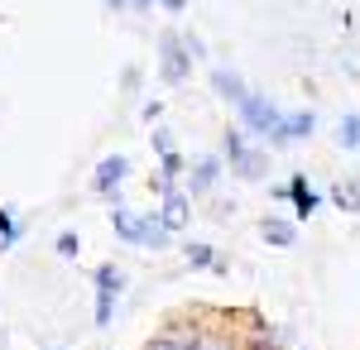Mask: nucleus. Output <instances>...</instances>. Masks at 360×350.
<instances>
[{"label":"nucleus","instance_id":"nucleus-9","mask_svg":"<svg viewBox=\"0 0 360 350\" xmlns=\"http://www.w3.org/2000/svg\"><path fill=\"white\" fill-rule=\"evenodd\" d=\"M231 173L245 178V183H264V178H269V149H264V144H250L245 154L231 163Z\"/></svg>","mask_w":360,"mask_h":350},{"label":"nucleus","instance_id":"nucleus-15","mask_svg":"<svg viewBox=\"0 0 360 350\" xmlns=\"http://www.w3.org/2000/svg\"><path fill=\"white\" fill-rule=\"evenodd\" d=\"M327 197H332L346 216H360V178H341V183H332Z\"/></svg>","mask_w":360,"mask_h":350},{"label":"nucleus","instance_id":"nucleus-14","mask_svg":"<svg viewBox=\"0 0 360 350\" xmlns=\"http://www.w3.org/2000/svg\"><path fill=\"white\" fill-rule=\"evenodd\" d=\"M20 240H25V221H20V212H15V207H0V254H10Z\"/></svg>","mask_w":360,"mask_h":350},{"label":"nucleus","instance_id":"nucleus-18","mask_svg":"<svg viewBox=\"0 0 360 350\" xmlns=\"http://www.w3.org/2000/svg\"><path fill=\"white\" fill-rule=\"evenodd\" d=\"M245 149H250L245 130H240V125H231V130L221 135V149H217V154H221V163H236L240 154H245Z\"/></svg>","mask_w":360,"mask_h":350},{"label":"nucleus","instance_id":"nucleus-21","mask_svg":"<svg viewBox=\"0 0 360 350\" xmlns=\"http://www.w3.org/2000/svg\"><path fill=\"white\" fill-rule=\"evenodd\" d=\"M139 350H197V341H178L173 331H159L154 341H144Z\"/></svg>","mask_w":360,"mask_h":350},{"label":"nucleus","instance_id":"nucleus-27","mask_svg":"<svg viewBox=\"0 0 360 350\" xmlns=\"http://www.w3.org/2000/svg\"><path fill=\"white\" fill-rule=\"evenodd\" d=\"M130 10H139V15H149V10H154V0H130Z\"/></svg>","mask_w":360,"mask_h":350},{"label":"nucleus","instance_id":"nucleus-8","mask_svg":"<svg viewBox=\"0 0 360 350\" xmlns=\"http://www.w3.org/2000/svg\"><path fill=\"white\" fill-rule=\"evenodd\" d=\"M259 240L274 245V249H293L298 245V221L293 216H264L259 221Z\"/></svg>","mask_w":360,"mask_h":350},{"label":"nucleus","instance_id":"nucleus-6","mask_svg":"<svg viewBox=\"0 0 360 350\" xmlns=\"http://www.w3.org/2000/svg\"><path fill=\"white\" fill-rule=\"evenodd\" d=\"M154 216L164 221V231H168V235H178V231H188V226H193V197H188L183 188H178V192H168V197H159Z\"/></svg>","mask_w":360,"mask_h":350},{"label":"nucleus","instance_id":"nucleus-22","mask_svg":"<svg viewBox=\"0 0 360 350\" xmlns=\"http://www.w3.org/2000/svg\"><path fill=\"white\" fill-rule=\"evenodd\" d=\"M183 48H188V58H193V67L197 63H207V39H202V34H193V29H183Z\"/></svg>","mask_w":360,"mask_h":350},{"label":"nucleus","instance_id":"nucleus-24","mask_svg":"<svg viewBox=\"0 0 360 350\" xmlns=\"http://www.w3.org/2000/svg\"><path fill=\"white\" fill-rule=\"evenodd\" d=\"M139 120H144V125H159V120H164V101H144V106H139Z\"/></svg>","mask_w":360,"mask_h":350},{"label":"nucleus","instance_id":"nucleus-4","mask_svg":"<svg viewBox=\"0 0 360 350\" xmlns=\"http://www.w3.org/2000/svg\"><path fill=\"white\" fill-rule=\"evenodd\" d=\"M236 115H240V130H245V135H259V139H269V130L283 120V110H278L269 96H259V91H250L245 101L236 106Z\"/></svg>","mask_w":360,"mask_h":350},{"label":"nucleus","instance_id":"nucleus-20","mask_svg":"<svg viewBox=\"0 0 360 350\" xmlns=\"http://www.w3.org/2000/svg\"><path fill=\"white\" fill-rule=\"evenodd\" d=\"M53 254L58 259H77V254H82V235H77V231H58L53 235Z\"/></svg>","mask_w":360,"mask_h":350},{"label":"nucleus","instance_id":"nucleus-2","mask_svg":"<svg viewBox=\"0 0 360 350\" xmlns=\"http://www.w3.org/2000/svg\"><path fill=\"white\" fill-rule=\"evenodd\" d=\"M221 173H226L221 154H197V159H188V168H183V192H188L193 202H202V197L217 192Z\"/></svg>","mask_w":360,"mask_h":350},{"label":"nucleus","instance_id":"nucleus-29","mask_svg":"<svg viewBox=\"0 0 360 350\" xmlns=\"http://www.w3.org/2000/svg\"><path fill=\"white\" fill-rule=\"evenodd\" d=\"M245 350H269V346H245Z\"/></svg>","mask_w":360,"mask_h":350},{"label":"nucleus","instance_id":"nucleus-17","mask_svg":"<svg viewBox=\"0 0 360 350\" xmlns=\"http://www.w3.org/2000/svg\"><path fill=\"white\" fill-rule=\"evenodd\" d=\"M336 144H341L346 154H356V149H360V115H356V110H346V115L336 120Z\"/></svg>","mask_w":360,"mask_h":350},{"label":"nucleus","instance_id":"nucleus-13","mask_svg":"<svg viewBox=\"0 0 360 350\" xmlns=\"http://www.w3.org/2000/svg\"><path fill=\"white\" fill-rule=\"evenodd\" d=\"M91 288H96V293H125V269H120L115 259L96 264V269H91Z\"/></svg>","mask_w":360,"mask_h":350},{"label":"nucleus","instance_id":"nucleus-11","mask_svg":"<svg viewBox=\"0 0 360 350\" xmlns=\"http://www.w3.org/2000/svg\"><path fill=\"white\" fill-rule=\"evenodd\" d=\"M111 231H115V240H120V245H135V249H139V212H130L125 202H115V207H111Z\"/></svg>","mask_w":360,"mask_h":350},{"label":"nucleus","instance_id":"nucleus-5","mask_svg":"<svg viewBox=\"0 0 360 350\" xmlns=\"http://www.w3.org/2000/svg\"><path fill=\"white\" fill-rule=\"evenodd\" d=\"M125 178H130V159L125 154H106L96 163V173H91V192L115 207V202H125Z\"/></svg>","mask_w":360,"mask_h":350},{"label":"nucleus","instance_id":"nucleus-1","mask_svg":"<svg viewBox=\"0 0 360 350\" xmlns=\"http://www.w3.org/2000/svg\"><path fill=\"white\" fill-rule=\"evenodd\" d=\"M154 48H159V77L168 86H183V82L193 77V58L183 48V29H159Z\"/></svg>","mask_w":360,"mask_h":350},{"label":"nucleus","instance_id":"nucleus-12","mask_svg":"<svg viewBox=\"0 0 360 350\" xmlns=\"http://www.w3.org/2000/svg\"><path fill=\"white\" fill-rule=\"evenodd\" d=\"M173 235L164 231V221L154 212H139V249H168Z\"/></svg>","mask_w":360,"mask_h":350},{"label":"nucleus","instance_id":"nucleus-7","mask_svg":"<svg viewBox=\"0 0 360 350\" xmlns=\"http://www.w3.org/2000/svg\"><path fill=\"white\" fill-rule=\"evenodd\" d=\"M283 188H288V202H293V221H307V216L322 207V192L307 183V173H293Z\"/></svg>","mask_w":360,"mask_h":350},{"label":"nucleus","instance_id":"nucleus-28","mask_svg":"<svg viewBox=\"0 0 360 350\" xmlns=\"http://www.w3.org/2000/svg\"><path fill=\"white\" fill-rule=\"evenodd\" d=\"M101 5H106V10H115V15H120V10H130V0H101Z\"/></svg>","mask_w":360,"mask_h":350},{"label":"nucleus","instance_id":"nucleus-10","mask_svg":"<svg viewBox=\"0 0 360 350\" xmlns=\"http://www.w3.org/2000/svg\"><path fill=\"white\" fill-rule=\"evenodd\" d=\"M212 91H217L221 101H231V106H240V101L250 96L245 77H240L236 67H212Z\"/></svg>","mask_w":360,"mask_h":350},{"label":"nucleus","instance_id":"nucleus-16","mask_svg":"<svg viewBox=\"0 0 360 350\" xmlns=\"http://www.w3.org/2000/svg\"><path fill=\"white\" fill-rule=\"evenodd\" d=\"M183 259H188V269H217L221 249H212L207 240H188L183 245Z\"/></svg>","mask_w":360,"mask_h":350},{"label":"nucleus","instance_id":"nucleus-23","mask_svg":"<svg viewBox=\"0 0 360 350\" xmlns=\"http://www.w3.org/2000/svg\"><path fill=\"white\" fill-rule=\"evenodd\" d=\"M149 144H154V154H159V159H164V154H173V135H168L164 125H154V139H149Z\"/></svg>","mask_w":360,"mask_h":350},{"label":"nucleus","instance_id":"nucleus-26","mask_svg":"<svg viewBox=\"0 0 360 350\" xmlns=\"http://www.w3.org/2000/svg\"><path fill=\"white\" fill-rule=\"evenodd\" d=\"M120 86H125V91H139V67H130V72L120 77Z\"/></svg>","mask_w":360,"mask_h":350},{"label":"nucleus","instance_id":"nucleus-3","mask_svg":"<svg viewBox=\"0 0 360 350\" xmlns=\"http://www.w3.org/2000/svg\"><path fill=\"white\" fill-rule=\"evenodd\" d=\"M312 135H317V110H283V120L269 130L264 149H293V144H303Z\"/></svg>","mask_w":360,"mask_h":350},{"label":"nucleus","instance_id":"nucleus-25","mask_svg":"<svg viewBox=\"0 0 360 350\" xmlns=\"http://www.w3.org/2000/svg\"><path fill=\"white\" fill-rule=\"evenodd\" d=\"M154 5H159V10H168V15H183V10H188V0H154Z\"/></svg>","mask_w":360,"mask_h":350},{"label":"nucleus","instance_id":"nucleus-30","mask_svg":"<svg viewBox=\"0 0 360 350\" xmlns=\"http://www.w3.org/2000/svg\"><path fill=\"white\" fill-rule=\"evenodd\" d=\"M49 350H68V346H49Z\"/></svg>","mask_w":360,"mask_h":350},{"label":"nucleus","instance_id":"nucleus-19","mask_svg":"<svg viewBox=\"0 0 360 350\" xmlns=\"http://www.w3.org/2000/svg\"><path fill=\"white\" fill-rule=\"evenodd\" d=\"M115 307H120V293H96V312H91L96 331H111V322H115Z\"/></svg>","mask_w":360,"mask_h":350}]
</instances>
